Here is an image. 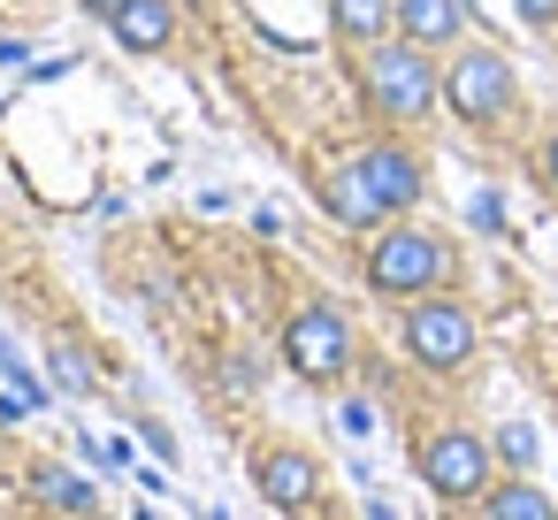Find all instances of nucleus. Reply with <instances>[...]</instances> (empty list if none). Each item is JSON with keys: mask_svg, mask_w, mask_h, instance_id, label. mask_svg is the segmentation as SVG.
Returning a JSON list of instances; mask_svg holds the SVG:
<instances>
[{"mask_svg": "<svg viewBox=\"0 0 558 520\" xmlns=\"http://www.w3.org/2000/svg\"><path fill=\"white\" fill-rule=\"evenodd\" d=\"M352 85L383 131H421L444 108V55H428L413 39H383V47L352 55Z\"/></svg>", "mask_w": 558, "mask_h": 520, "instance_id": "obj_1", "label": "nucleus"}, {"mask_svg": "<svg viewBox=\"0 0 558 520\" xmlns=\"http://www.w3.org/2000/svg\"><path fill=\"white\" fill-rule=\"evenodd\" d=\"M360 276H367L375 299H398V306H405V299H428V291H459V245H451L444 230L398 215V222L367 230Z\"/></svg>", "mask_w": 558, "mask_h": 520, "instance_id": "obj_2", "label": "nucleus"}, {"mask_svg": "<svg viewBox=\"0 0 558 520\" xmlns=\"http://www.w3.org/2000/svg\"><path fill=\"white\" fill-rule=\"evenodd\" d=\"M444 108H451V123H466L474 138H497V131L520 116V70H512V55L489 47V39H459V47L444 55Z\"/></svg>", "mask_w": 558, "mask_h": 520, "instance_id": "obj_3", "label": "nucleus"}, {"mask_svg": "<svg viewBox=\"0 0 558 520\" xmlns=\"http://www.w3.org/2000/svg\"><path fill=\"white\" fill-rule=\"evenodd\" d=\"M398 344L421 375H466L474 352H482V322L459 291H428V299H405L398 314Z\"/></svg>", "mask_w": 558, "mask_h": 520, "instance_id": "obj_4", "label": "nucleus"}, {"mask_svg": "<svg viewBox=\"0 0 558 520\" xmlns=\"http://www.w3.org/2000/svg\"><path fill=\"white\" fill-rule=\"evenodd\" d=\"M276 352H283V367H291L299 383L337 390V383L352 375V360H360V337H352V314H344V306L306 299V306H291V314H283Z\"/></svg>", "mask_w": 558, "mask_h": 520, "instance_id": "obj_5", "label": "nucleus"}, {"mask_svg": "<svg viewBox=\"0 0 558 520\" xmlns=\"http://www.w3.org/2000/svg\"><path fill=\"white\" fill-rule=\"evenodd\" d=\"M413 467L444 505H482V489L497 482V444L482 428H466V421H444V428H428L413 444Z\"/></svg>", "mask_w": 558, "mask_h": 520, "instance_id": "obj_6", "label": "nucleus"}, {"mask_svg": "<svg viewBox=\"0 0 558 520\" xmlns=\"http://www.w3.org/2000/svg\"><path fill=\"white\" fill-rule=\"evenodd\" d=\"M352 161H360V177L375 184V199H383V215H390V222H398V215H413V207L428 199V161L413 154V138H405V131L367 138Z\"/></svg>", "mask_w": 558, "mask_h": 520, "instance_id": "obj_7", "label": "nucleus"}, {"mask_svg": "<svg viewBox=\"0 0 558 520\" xmlns=\"http://www.w3.org/2000/svg\"><path fill=\"white\" fill-rule=\"evenodd\" d=\"M253 489L276 512H306V505H322V459L306 444H260L253 451Z\"/></svg>", "mask_w": 558, "mask_h": 520, "instance_id": "obj_8", "label": "nucleus"}, {"mask_svg": "<svg viewBox=\"0 0 558 520\" xmlns=\"http://www.w3.org/2000/svg\"><path fill=\"white\" fill-rule=\"evenodd\" d=\"M314 199H322V215H329L337 230H360V238L390 222V215H383V199H375V184L360 177V161H352V154H344L337 169H322V184H314Z\"/></svg>", "mask_w": 558, "mask_h": 520, "instance_id": "obj_9", "label": "nucleus"}, {"mask_svg": "<svg viewBox=\"0 0 558 520\" xmlns=\"http://www.w3.org/2000/svg\"><path fill=\"white\" fill-rule=\"evenodd\" d=\"M177 32H184V0H123L108 16V39L123 55H169Z\"/></svg>", "mask_w": 558, "mask_h": 520, "instance_id": "obj_10", "label": "nucleus"}, {"mask_svg": "<svg viewBox=\"0 0 558 520\" xmlns=\"http://www.w3.org/2000/svg\"><path fill=\"white\" fill-rule=\"evenodd\" d=\"M466 32H474V0H398V39L428 55H451Z\"/></svg>", "mask_w": 558, "mask_h": 520, "instance_id": "obj_11", "label": "nucleus"}, {"mask_svg": "<svg viewBox=\"0 0 558 520\" xmlns=\"http://www.w3.org/2000/svg\"><path fill=\"white\" fill-rule=\"evenodd\" d=\"M32 497H39L47 512H62V520H100V512H108V497L93 489V474H77V467H62V459H39V467H32Z\"/></svg>", "mask_w": 558, "mask_h": 520, "instance_id": "obj_12", "label": "nucleus"}, {"mask_svg": "<svg viewBox=\"0 0 558 520\" xmlns=\"http://www.w3.org/2000/svg\"><path fill=\"white\" fill-rule=\"evenodd\" d=\"M329 39L344 55H367V47L398 39V0H329Z\"/></svg>", "mask_w": 558, "mask_h": 520, "instance_id": "obj_13", "label": "nucleus"}, {"mask_svg": "<svg viewBox=\"0 0 558 520\" xmlns=\"http://www.w3.org/2000/svg\"><path fill=\"white\" fill-rule=\"evenodd\" d=\"M482 520H558V505L535 474H505V482L482 489Z\"/></svg>", "mask_w": 558, "mask_h": 520, "instance_id": "obj_14", "label": "nucleus"}, {"mask_svg": "<svg viewBox=\"0 0 558 520\" xmlns=\"http://www.w3.org/2000/svg\"><path fill=\"white\" fill-rule=\"evenodd\" d=\"M47 367H54L47 383H54L62 398H93V390H100V375H93V352H85L77 337H54V344H47Z\"/></svg>", "mask_w": 558, "mask_h": 520, "instance_id": "obj_15", "label": "nucleus"}, {"mask_svg": "<svg viewBox=\"0 0 558 520\" xmlns=\"http://www.w3.org/2000/svg\"><path fill=\"white\" fill-rule=\"evenodd\" d=\"M535 184H543V192L558 199V123H550V131L535 138Z\"/></svg>", "mask_w": 558, "mask_h": 520, "instance_id": "obj_16", "label": "nucleus"}, {"mask_svg": "<svg viewBox=\"0 0 558 520\" xmlns=\"http://www.w3.org/2000/svg\"><path fill=\"white\" fill-rule=\"evenodd\" d=\"M497 451H505V459H512V467H520V474H527V459H535V436H527V428H520V421H512V428H505V436H497Z\"/></svg>", "mask_w": 558, "mask_h": 520, "instance_id": "obj_17", "label": "nucleus"}, {"mask_svg": "<svg viewBox=\"0 0 558 520\" xmlns=\"http://www.w3.org/2000/svg\"><path fill=\"white\" fill-rule=\"evenodd\" d=\"M527 32H558V0H512Z\"/></svg>", "mask_w": 558, "mask_h": 520, "instance_id": "obj_18", "label": "nucleus"}, {"mask_svg": "<svg viewBox=\"0 0 558 520\" xmlns=\"http://www.w3.org/2000/svg\"><path fill=\"white\" fill-rule=\"evenodd\" d=\"M337 421H344V436H367V428H375V413H367V398H344V406H337Z\"/></svg>", "mask_w": 558, "mask_h": 520, "instance_id": "obj_19", "label": "nucleus"}, {"mask_svg": "<svg viewBox=\"0 0 558 520\" xmlns=\"http://www.w3.org/2000/svg\"><path fill=\"white\" fill-rule=\"evenodd\" d=\"M138 428H146V451H154V459H169V467H177V436H169V428H161V421H138Z\"/></svg>", "mask_w": 558, "mask_h": 520, "instance_id": "obj_20", "label": "nucleus"}, {"mask_svg": "<svg viewBox=\"0 0 558 520\" xmlns=\"http://www.w3.org/2000/svg\"><path fill=\"white\" fill-rule=\"evenodd\" d=\"M77 9H85V16H100V24H108V16H116V9H123V0H77Z\"/></svg>", "mask_w": 558, "mask_h": 520, "instance_id": "obj_21", "label": "nucleus"}, {"mask_svg": "<svg viewBox=\"0 0 558 520\" xmlns=\"http://www.w3.org/2000/svg\"><path fill=\"white\" fill-rule=\"evenodd\" d=\"M367 520H398V512H390V505H367Z\"/></svg>", "mask_w": 558, "mask_h": 520, "instance_id": "obj_22", "label": "nucleus"}, {"mask_svg": "<svg viewBox=\"0 0 558 520\" xmlns=\"http://www.w3.org/2000/svg\"><path fill=\"white\" fill-rule=\"evenodd\" d=\"M138 520H161V512H154V505H138Z\"/></svg>", "mask_w": 558, "mask_h": 520, "instance_id": "obj_23", "label": "nucleus"}, {"mask_svg": "<svg viewBox=\"0 0 558 520\" xmlns=\"http://www.w3.org/2000/svg\"><path fill=\"white\" fill-rule=\"evenodd\" d=\"M184 9H207V0H184Z\"/></svg>", "mask_w": 558, "mask_h": 520, "instance_id": "obj_24", "label": "nucleus"}]
</instances>
